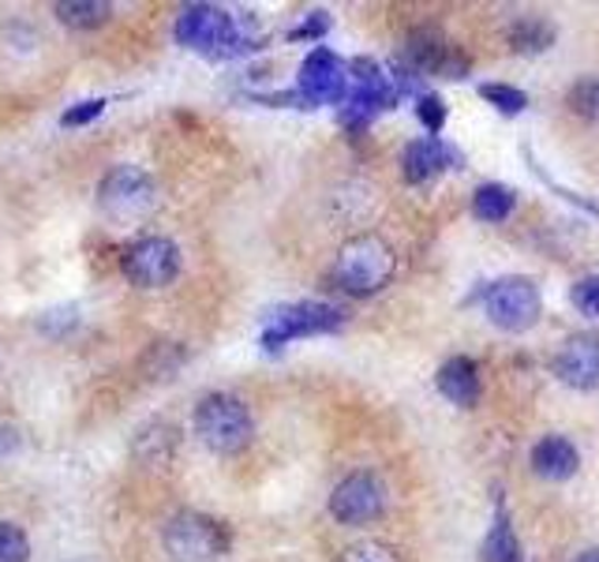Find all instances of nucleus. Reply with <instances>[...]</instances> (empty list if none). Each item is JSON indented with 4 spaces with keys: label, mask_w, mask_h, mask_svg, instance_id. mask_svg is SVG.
I'll return each mask as SVG.
<instances>
[{
    "label": "nucleus",
    "mask_w": 599,
    "mask_h": 562,
    "mask_svg": "<svg viewBox=\"0 0 599 562\" xmlns=\"http://www.w3.org/2000/svg\"><path fill=\"white\" fill-rule=\"evenodd\" d=\"M505 42L513 53H543L554 46V23L543 16H521L505 27Z\"/></svg>",
    "instance_id": "nucleus-17"
},
{
    "label": "nucleus",
    "mask_w": 599,
    "mask_h": 562,
    "mask_svg": "<svg viewBox=\"0 0 599 562\" xmlns=\"http://www.w3.org/2000/svg\"><path fill=\"white\" fill-rule=\"evenodd\" d=\"M57 19L71 30H95L101 23H109L112 16V4L106 0H65V4L53 8Z\"/></svg>",
    "instance_id": "nucleus-19"
},
{
    "label": "nucleus",
    "mask_w": 599,
    "mask_h": 562,
    "mask_svg": "<svg viewBox=\"0 0 599 562\" xmlns=\"http://www.w3.org/2000/svg\"><path fill=\"white\" fill-rule=\"evenodd\" d=\"M416 117H420V125L428 128V136H439L442 125H446V106H442L439 95H420Z\"/></svg>",
    "instance_id": "nucleus-26"
},
{
    "label": "nucleus",
    "mask_w": 599,
    "mask_h": 562,
    "mask_svg": "<svg viewBox=\"0 0 599 562\" xmlns=\"http://www.w3.org/2000/svg\"><path fill=\"white\" fill-rule=\"evenodd\" d=\"M330 514L337 517V525L348 529L371 525L386 514V487L375 473H348L330 492Z\"/></svg>",
    "instance_id": "nucleus-10"
},
{
    "label": "nucleus",
    "mask_w": 599,
    "mask_h": 562,
    "mask_svg": "<svg viewBox=\"0 0 599 562\" xmlns=\"http://www.w3.org/2000/svg\"><path fill=\"white\" fill-rule=\"evenodd\" d=\"M326 30H330V16L326 12H312L304 23L288 30V38H293V42H300V38H323Z\"/></svg>",
    "instance_id": "nucleus-28"
},
{
    "label": "nucleus",
    "mask_w": 599,
    "mask_h": 562,
    "mask_svg": "<svg viewBox=\"0 0 599 562\" xmlns=\"http://www.w3.org/2000/svg\"><path fill=\"white\" fill-rule=\"evenodd\" d=\"M480 98L488 101V106L499 109V112H505V117H513V112H521L524 106H529V95H524V90L505 87V83H483Z\"/></svg>",
    "instance_id": "nucleus-22"
},
{
    "label": "nucleus",
    "mask_w": 599,
    "mask_h": 562,
    "mask_svg": "<svg viewBox=\"0 0 599 562\" xmlns=\"http://www.w3.org/2000/svg\"><path fill=\"white\" fill-rule=\"evenodd\" d=\"M397 270V255L379 233H356L337 248L334 285L348 296H375L390 285Z\"/></svg>",
    "instance_id": "nucleus-2"
},
{
    "label": "nucleus",
    "mask_w": 599,
    "mask_h": 562,
    "mask_svg": "<svg viewBox=\"0 0 599 562\" xmlns=\"http://www.w3.org/2000/svg\"><path fill=\"white\" fill-rule=\"evenodd\" d=\"M581 469V454L566 435H547L532 446V473L540 480H570Z\"/></svg>",
    "instance_id": "nucleus-15"
},
{
    "label": "nucleus",
    "mask_w": 599,
    "mask_h": 562,
    "mask_svg": "<svg viewBox=\"0 0 599 562\" xmlns=\"http://www.w3.org/2000/svg\"><path fill=\"white\" fill-rule=\"evenodd\" d=\"M554 375L570 391H596L599 386V334H577L554 356Z\"/></svg>",
    "instance_id": "nucleus-12"
},
{
    "label": "nucleus",
    "mask_w": 599,
    "mask_h": 562,
    "mask_svg": "<svg viewBox=\"0 0 599 562\" xmlns=\"http://www.w3.org/2000/svg\"><path fill=\"white\" fill-rule=\"evenodd\" d=\"M566 106H570L573 117H581V120H599V79L596 76H585V79H577V83L566 90Z\"/></svg>",
    "instance_id": "nucleus-21"
},
{
    "label": "nucleus",
    "mask_w": 599,
    "mask_h": 562,
    "mask_svg": "<svg viewBox=\"0 0 599 562\" xmlns=\"http://www.w3.org/2000/svg\"><path fill=\"white\" fill-rule=\"evenodd\" d=\"M296 90L307 106H345L348 90H353V79H348V68L341 65L337 53L330 49H312L300 65Z\"/></svg>",
    "instance_id": "nucleus-9"
},
{
    "label": "nucleus",
    "mask_w": 599,
    "mask_h": 562,
    "mask_svg": "<svg viewBox=\"0 0 599 562\" xmlns=\"http://www.w3.org/2000/svg\"><path fill=\"white\" fill-rule=\"evenodd\" d=\"M401 57H405L409 65L420 71V76H439V79H464V76H469V68H472L469 57H464L439 27H416V30H412L409 42H405V53H401Z\"/></svg>",
    "instance_id": "nucleus-11"
},
{
    "label": "nucleus",
    "mask_w": 599,
    "mask_h": 562,
    "mask_svg": "<svg viewBox=\"0 0 599 562\" xmlns=\"http://www.w3.org/2000/svg\"><path fill=\"white\" fill-rule=\"evenodd\" d=\"M401 166H405L409 184H428V180H435L439 172L461 166V150L450 147V142L439 136H423V139H412L405 147Z\"/></svg>",
    "instance_id": "nucleus-13"
},
{
    "label": "nucleus",
    "mask_w": 599,
    "mask_h": 562,
    "mask_svg": "<svg viewBox=\"0 0 599 562\" xmlns=\"http://www.w3.org/2000/svg\"><path fill=\"white\" fill-rule=\"evenodd\" d=\"M573 562H599V548H588V551H581Z\"/></svg>",
    "instance_id": "nucleus-29"
},
{
    "label": "nucleus",
    "mask_w": 599,
    "mask_h": 562,
    "mask_svg": "<svg viewBox=\"0 0 599 562\" xmlns=\"http://www.w3.org/2000/svg\"><path fill=\"white\" fill-rule=\"evenodd\" d=\"M229 529L199 510H180L161 529V548L173 562H214L229 551Z\"/></svg>",
    "instance_id": "nucleus-4"
},
{
    "label": "nucleus",
    "mask_w": 599,
    "mask_h": 562,
    "mask_svg": "<svg viewBox=\"0 0 599 562\" xmlns=\"http://www.w3.org/2000/svg\"><path fill=\"white\" fill-rule=\"evenodd\" d=\"M345 326V312L334 308V304L323 300H300V304H285L271 315L263 331V345L266 349H282V345L296 342V337H315V334H334Z\"/></svg>",
    "instance_id": "nucleus-7"
},
{
    "label": "nucleus",
    "mask_w": 599,
    "mask_h": 562,
    "mask_svg": "<svg viewBox=\"0 0 599 562\" xmlns=\"http://www.w3.org/2000/svg\"><path fill=\"white\" fill-rule=\"evenodd\" d=\"M513 207H518V196H513L505 184H480L477 196H472V214H477L480 221H491V225L510 218Z\"/></svg>",
    "instance_id": "nucleus-18"
},
{
    "label": "nucleus",
    "mask_w": 599,
    "mask_h": 562,
    "mask_svg": "<svg viewBox=\"0 0 599 562\" xmlns=\"http://www.w3.org/2000/svg\"><path fill=\"white\" fill-rule=\"evenodd\" d=\"M435 386L446 402L461 405V408H472L480 402V391H483L477 361H469V356H450V361L439 367Z\"/></svg>",
    "instance_id": "nucleus-14"
},
{
    "label": "nucleus",
    "mask_w": 599,
    "mask_h": 562,
    "mask_svg": "<svg viewBox=\"0 0 599 562\" xmlns=\"http://www.w3.org/2000/svg\"><path fill=\"white\" fill-rule=\"evenodd\" d=\"M120 270L136 289H165L180 274V248L169 237H143L124 248Z\"/></svg>",
    "instance_id": "nucleus-8"
},
{
    "label": "nucleus",
    "mask_w": 599,
    "mask_h": 562,
    "mask_svg": "<svg viewBox=\"0 0 599 562\" xmlns=\"http://www.w3.org/2000/svg\"><path fill=\"white\" fill-rule=\"evenodd\" d=\"M30 559V540L12 521H0V562H27Z\"/></svg>",
    "instance_id": "nucleus-24"
},
{
    "label": "nucleus",
    "mask_w": 599,
    "mask_h": 562,
    "mask_svg": "<svg viewBox=\"0 0 599 562\" xmlns=\"http://www.w3.org/2000/svg\"><path fill=\"white\" fill-rule=\"evenodd\" d=\"M341 562H401V555L386 540H360V544H348L341 551Z\"/></svg>",
    "instance_id": "nucleus-23"
},
{
    "label": "nucleus",
    "mask_w": 599,
    "mask_h": 562,
    "mask_svg": "<svg viewBox=\"0 0 599 562\" xmlns=\"http://www.w3.org/2000/svg\"><path fill=\"white\" fill-rule=\"evenodd\" d=\"M195 435L203 438L206 450L214 454H240V450L252 443L255 421L247 402H240L236 394H206L199 405H195Z\"/></svg>",
    "instance_id": "nucleus-3"
},
{
    "label": "nucleus",
    "mask_w": 599,
    "mask_h": 562,
    "mask_svg": "<svg viewBox=\"0 0 599 562\" xmlns=\"http://www.w3.org/2000/svg\"><path fill=\"white\" fill-rule=\"evenodd\" d=\"M540 312H543V300L532 278H499L483 293V315L505 334L532 331V326L540 323Z\"/></svg>",
    "instance_id": "nucleus-6"
},
{
    "label": "nucleus",
    "mask_w": 599,
    "mask_h": 562,
    "mask_svg": "<svg viewBox=\"0 0 599 562\" xmlns=\"http://www.w3.org/2000/svg\"><path fill=\"white\" fill-rule=\"evenodd\" d=\"M483 562H524L521 544H518V536H513L510 517H505L502 506H499V514H494L488 540H483Z\"/></svg>",
    "instance_id": "nucleus-20"
},
{
    "label": "nucleus",
    "mask_w": 599,
    "mask_h": 562,
    "mask_svg": "<svg viewBox=\"0 0 599 562\" xmlns=\"http://www.w3.org/2000/svg\"><path fill=\"white\" fill-rule=\"evenodd\" d=\"M173 34H177V42L184 49H195V53L214 57V60L240 57L247 49L259 46V38H255V30H252V19H236L218 4L180 8Z\"/></svg>",
    "instance_id": "nucleus-1"
},
{
    "label": "nucleus",
    "mask_w": 599,
    "mask_h": 562,
    "mask_svg": "<svg viewBox=\"0 0 599 562\" xmlns=\"http://www.w3.org/2000/svg\"><path fill=\"white\" fill-rule=\"evenodd\" d=\"M101 109H106V98L79 101V106H71L65 117H60V125H65V128H82V125H90V120H98Z\"/></svg>",
    "instance_id": "nucleus-27"
},
{
    "label": "nucleus",
    "mask_w": 599,
    "mask_h": 562,
    "mask_svg": "<svg viewBox=\"0 0 599 562\" xmlns=\"http://www.w3.org/2000/svg\"><path fill=\"white\" fill-rule=\"evenodd\" d=\"M177 443H180L177 427L165 424V421H154L147 427H139V435H136V443H131V450H136V457H139L143 465L161 469V465L173 462V454H177Z\"/></svg>",
    "instance_id": "nucleus-16"
},
{
    "label": "nucleus",
    "mask_w": 599,
    "mask_h": 562,
    "mask_svg": "<svg viewBox=\"0 0 599 562\" xmlns=\"http://www.w3.org/2000/svg\"><path fill=\"white\" fill-rule=\"evenodd\" d=\"M570 300L573 308L588 315V319H599V274H588V278H581L570 289Z\"/></svg>",
    "instance_id": "nucleus-25"
},
{
    "label": "nucleus",
    "mask_w": 599,
    "mask_h": 562,
    "mask_svg": "<svg viewBox=\"0 0 599 562\" xmlns=\"http://www.w3.org/2000/svg\"><path fill=\"white\" fill-rule=\"evenodd\" d=\"M98 207L112 221H139L158 207V184L139 166H112L98 184Z\"/></svg>",
    "instance_id": "nucleus-5"
}]
</instances>
